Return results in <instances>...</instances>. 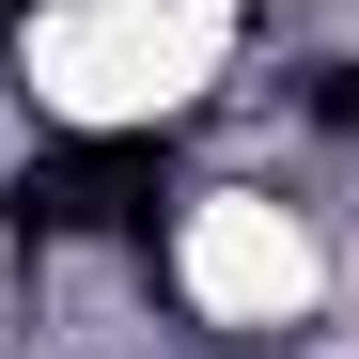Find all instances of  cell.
Returning <instances> with one entry per match:
<instances>
[{"label":"cell","instance_id":"obj_3","mask_svg":"<svg viewBox=\"0 0 359 359\" xmlns=\"http://www.w3.org/2000/svg\"><path fill=\"white\" fill-rule=\"evenodd\" d=\"M0 16H16V0H0Z\"/></svg>","mask_w":359,"mask_h":359},{"label":"cell","instance_id":"obj_1","mask_svg":"<svg viewBox=\"0 0 359 359\" xmlns=\"http://www.w3.org/2000/svg\"><path fill=\"white\" fill-rule=\"evenodd\" d=\"M156 203H172V141H47L32 172H16V234H156Z\"/></svg>","mask_w":359,"mask_h":359},{"label":"cell","instance_id":"obj_2","mask_svg":"<svg viewBox=\"0 0 359 359\" xmlns=\"http://www.w3.org/2000/svg\"><path fill=\"white\" fill-rule=\"evenodd\" d=\"M313 126H328V141H359V63H328V79H313Z\"/></svg>","mask_w":359,"mask_h":359}]
</instances>
